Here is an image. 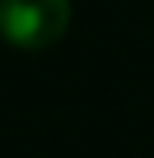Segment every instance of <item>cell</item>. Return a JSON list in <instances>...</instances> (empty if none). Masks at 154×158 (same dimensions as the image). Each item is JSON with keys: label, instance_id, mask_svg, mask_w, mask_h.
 <instances>
[{"label": "cell", "instance_id": "6da1fadb", "mask_svg": "<svg viewBox=\"0 0 154 158\" xmlns=\"http://www.w3.org/2000/svg\"><path fill=\"white\" fill-rule=\"evenodd\" d=\"M67 0H0V35L16 48H48L67 32Z\"/></svg>", "mask_w": 154, "mask_h": 158}]
</instances>
